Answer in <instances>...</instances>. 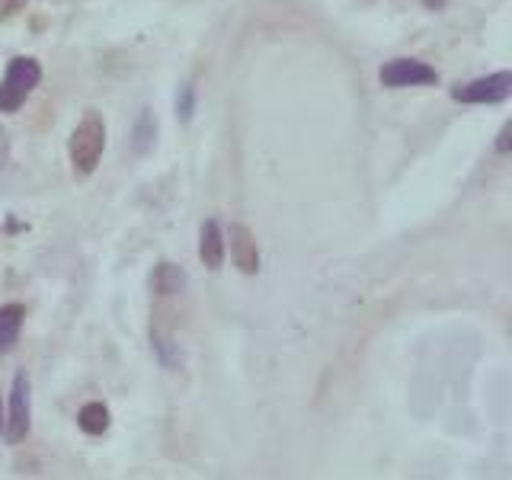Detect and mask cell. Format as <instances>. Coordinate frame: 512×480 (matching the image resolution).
<instances>
[{
	"mask_svg": "<svg viewBox=\"0 0 512 480\" xmlns=\"http://www.w3.org/2000/svg\"><path fill=\"white\" fill-rule=\"evenodd\" d=\"M23 324H26V308L23 304H4L0 308V362H4L10 352L20 343V333H23Z\"/></svg>",
	"mask_w": 512,
	"mask_h": 480,
	"instance_id": "ba28073f",
	"label": "cell"
},
{
	"mask_svg": "<svg viewBox=\"0 0 512 480\" xmlns=\"http://www.w3.org/2000/svg\"><path fill=\"white\" fill-rule=\"evenodd\" d=\"M231 260L234 266L244 272V276H256L260 272V247H256V237L247 224H231Z\"/></svg>",
	"mask_w": 512,
	"mask_h": 480,
	"instance_id": "8992f818",
	"label": "cell"
},
{
	"mask_svg": "<svg viewBox=\"0 0 512 480\" xmlns=\"http://www.w3.org/2000/svg\"><path fill=\"white\" fill-rule=\"evenodd\" d=\"M39 80H42V64L36 58L29 55L13 58L4 77H0V112L10 116V112L20 109L32 96V90L39 87Z\"/></svg>",
	"mask_w": 512,
	"mask_h": 480,
	"instance_id": "7a4b0ae2",
	"label": "cell"
},
{
	"mask_svg": "<svg viewBox=\"0 0 512 480\" xmlns=\"http://www.w3.org/2000/svg\"><path fill=\"white\" fill-rule=\"evenodd\" d=\"M378 80H381V87H388V90L429 87V84H439V71L420 58H394L378 71Z\"/></svg>",
	"mask_w": 512,
	"mask_h": 480,
	"instance_id": "277c9868",
	"label": "cell"
},
{
	"mask_svg": "<svg viewBox=\"0 0 512 480\" xmlns=\"http://www.w3.org/2000/svg\"><path fill=\"white\" fill-rule=\"evenodd\" d=\"M224 253H228V237H224L221 224L215 218L202 221L199 228V260L205 269H221L224 266Z\"/></svg>",
	"mask_w": 512,
	"mask_h": 480,
	"instance_id": "52a82bcc",
	"label": "cell"
},
{
	"mask_svg": "<svg viewBox=\"0 0 512 480\" xmlns=\"http://www.w3.org/2000/svg\"><path fill=\"white\" fill-rule=\"evenodd\" d=\"M154 135H157V122L151 116V109H141V116H138V125H135V154H148L154 148Z\"/></svg>",
	"mask_w": 512,
	"mask_h": 480,
	"instance_id": "8fae6325",
	"label": "cell"
},
{
	"mask_svg": "<svg viewBox=\"0 0 512 480\" xmlns=\"http://www.w3.org/2000/svg\"><path fill=\"white\" fill-rule=\"evenodd\" d=\"M186 285H189L186 269H180V266L170 263V260L157 263V266H154V272H151V292H154V295H160V298L183 295V292H186Z\"/></svg>",
	"mask_w": 512,
	"mask_h": 480,
	"instance_id": "9c48e42d",
	"label": "cell"
},
{
	"mask_svg": "<svg viewBox=\"0 0 512 480\" xmlns=\"http://www.w3.org/2000/svg\"><path fill=\"white\" fill-rule=\"evenodd\" d=\"M509 135H512V125L506 122L500 128V135H496V154H509Z\"/></svg>",
	"mask_w": 512,
	"mask_h": 480,
	"instance_id": "4fadbf2b",
	"label": "cell"
},
{
	"mask_svg": "<svg viewBox=\"0 0 512 480\" xmlns=\"http://www.w3.org/2000/svg\"><path fill=\"white\" fill-rule=\"evenodd\" d=\"M420 4H423L426 10H445L448 0H420Z\"/></svg>",
	"mask_w": 512,
	"mask_h": 480,
	"instance_id": "9a60e30c",
	"label": "cell"
},
{
	"mask_svg": "<svg viewBox=\"0 0 512 480\" xmlns=\"http://www.w3.org/2000/svg\"><path fill=\"white\" fill-rule=\"evenodd\" d=\"M32 426V394H29V375L16 372L13 388H10V413L4 420V436L10 445H20L29 436Z\"/></svg>",
	"mask_w": 512,
	"mask_h": 480,
	"instance_id": "5b68a950",
	"label": "cell"
},
{
	"mask_svg": "<svg viewBox=\"0 0 512 480\" xmlns=\"http://www.w3.org/2000/svg\"><path fill=\"white\" fill-rule=\"evenodd\" d=\"M106 151V122L96 109L84 112V119L74 125L71 141H68V157L74 176H90L96 167H100Z\"/></svg>",
	"mask_w": 512,
	"mask_h": 480,
	"instance_id": "6da1fadb",
	"label": "cell"
},
{
	"mask_svg": "<svg viewBox=\"0 0 512 480\" xmlns=\"http://www.w3.org/2000/svg\"><path fill=\"white\" fill-rule=\"evenodd\" d=\"M23 4H26V0H0V16H13Z\"/></svg>",
	"mask_w": 512,
	"mask_h": 480,
	"instance_id": "5bb4252c",
	"label": "cell"
},
{
	"mask_svg": "<svg viewBox=\"0 0 512 480\" xmlns=\"http://www.w3.org/2000/svg\"><path fill=\"white\" fill-rule=\"evenodd\" d=\"M0 432H4V407H0Z\"/></svg>",
	"mask_w": 512,
	"mask_h": 480,
	"instance_id": "2e32d148",
	"label": "cell"
},
{
	"mask_svg": "<svg viewBox=\"0 0 512 480\" xmlns=\"http://www.w3.org/2000/svg\"><path fill=\"white\" fill-rule=\"evenodd\" d=\"M192 112H196V87L183 84L180 93H176V116H180L183 122H189Z\"/></svg>",
	"mask_w": 512,
	"mask_h": 480,
	"instance_id": "7c38bea8",
	"label": "cell"
},
{
	"mask_svg": "<svg viewBox=\"0 0 512 480\" xmlns=\"http://www.w3.org/2000/svg\"><path fill=\"white\" fill-rule=\"evenodd\" d=\"M77 426H80V432H87V436H103V432H109V426H112V413L103 400H90V404L77 410Z\"/></svg>",
	"mask_w": 512,
	"mask_h": 480,
	"instance_id": "30bf717a",
	"label": "cell"
},
{
	"mask_svg": "<svg viewBox=\"0 0 512 480\" xmlns=\"http://www.w3.org/2000/svg\"><path fill=\"white\" fill-rule=\"evenodd\" d=\"M509 96H512V71H496V74L452 87V100L468 103V106H496V103H506Z\"/></svg>",
	"mask_w": 512,
	"mask_h": 480,
	"instance_id": "3957f363",
	"label": "cell"
}]
</instances>
